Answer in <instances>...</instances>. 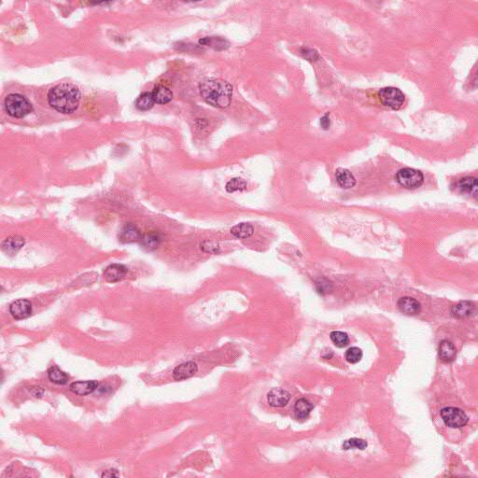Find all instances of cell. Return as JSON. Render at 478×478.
<instances>
[{
    "mask_svg": "<svg viewBox=\"0 0 478 478\" xmlns=\"http://www.w3.org/2000/svg\"><path fill=\"white\" fill-rule=\"evenodd\" d=\"M199 91L206 104L224 108L231 104L233 96V86L221 79L206 78L199 84Z\"/></svg>",
    "mask_w": 478,
    "mask_h": 478,
    "instance_id": "cell-1",
    "label": "cell"
},
{
    "mask_svg": "<svg viewBox=\"0 0 478 478\" xmlns=\"http://www.w3.org/2000/svg\"><path fill=\"white\" fill-rule=\"evenodd\" d=\"M48 101L55 110L61 113H72L80 105L81 92L74 84H58L48 93Z\"/></svg>",
    "mask_w": 478,
    "mask_h": 478,
    "instance_id": "cell-2",
    "label": "cell"
},
{
    "mask_svg": "<svg viewBox=\"0 0 478 478\" xmlns=\"http://www.w3.org/2000/svg\"><path fill=\"white\" fill-rule=\"evenodd\" d=\"M5 108L8 115L14 118H23L33 110L29 100L19 94L8 95L5 99Z\"/></svg>",
    "mask_w": 478,
    "mask_h": 478,
    "instance_id": "cell-3",
    "label": "cell"
},
{
    "mask_svg": "<svg viewBox=\"0 0 478 478\" xmlns=\"http://www.w3.org/2000/svg\"><path fill=\"white\" fill-rule=\"evenodd\" d=\"M397 183L406 189H417L424 183L422 172L414 168H402L395 177Z\"/></svg>",
    "mask_w": 478,
    "mask_h": 478,
    "instance_id": "cell-4",
    "label": "cell"
},
{
    "mask_svg": "<svg viewBox=\"0 0 478 478\" xmlns=\"http://www.w3.org/2000/svg\"><path fill=\"white\" fill-rule=\"evenodd\" d=\"M379 97L384 106L398 110L404 102V95L401 90L395 87H385L379 92Z\"/></svg>",
    "mask_w": 478,
    "mask_h": 478,
    "instance_id": "cell-5",
    "label": "cell"
},
{
    "mask_svg": "<svg viewBox=\"0 0 478 478\" xmlns=\"http://www.w3.org/2000/svg\"><path fill=\"white\" fill-rule=\"evenodd\" d=\"M440 416L445 424L450 428H462L469 421L467 415L457 407H445L440 411Z\"/></svg>",
    "mask_w": 478,
    "mask_h": 478,
    "instance_id": "cell-6",
    "label": "cell"
},
{
    "mask_svg": "<svg viewBox=\"0 0 478 478\" xmlns=\"http://www.w3.org/2000/svg\"><path fill=\"white\" fill-rule=\"evenodd\" d=\"M9 312L15 319H27L32 314V304L28 300L19 299L10 304Z\"/></svg>",
    "mask_w": 478,
    "mask_h": 478,
    "instance_id": "cell-7",
    "label": "cell"
},
{
    "mask_svg": "<svg viewBox=\"0 0 478 478\" xmlns=\"http://www.w3.org/2000/svg\"><path fill=\"white\" fill-rule=\"evenodd\" d=\"M290 399V394L283 388H273L267 394V400L273 407H283Z\"/></svg>",
    "mask_w": 478,
    "mask_h": 478,
    "instance_id": "cell-8",
    "label": "cell"
},
{
    "mask_svg": "<svg viewBox=\"0 0 478 478\" xmlns=\"http://www.w3.org/2000/svg\"><path fill=\"white\" fill-rule=\"evenodd\" d=\"M397 304L400 311L407 316H416L421 311V305L413 297H402Z\"/></svg>",
    "mask_w": 478,
    "mask_h": 478,
    "instance_id": "cell-9",
    "label": "cell"
},
{
    "mask_svg": "<svg viewBox=\"0 0 478 478\" xmlns=\"http://www.w3.org/2000/svg\"><path fill=\"white\" fill-rule=\"evenodd\" d=\"M127 273H128L127 267L119 264H114L106 267L104 271V277L107 282L115 283V282L122 281V279L125 278Z\"/></svg>",
    "mask_w": 478,
    "mask_h": 478,
    "instance_id": "cell-10",
    "label": "cell"
},
{
    "mask_svg": "<svg viewBox=\"0 0 478 478\" xmlns=\"http://www.w3.org/2000/svg\"><path fill=\"white\" fill-rule=\"evenodd\" d=\"M197 365L193 362H187L183 365L177 366L173 371V378L175 380H182L190 379L197 372Z\"/></svg>",
    "mask_w": 478,
    "mask_h": 478,
    "instance_id": "cell-11",
    "label": "cell"
},
{
    "mask_svg": "<svg viewBox=\"0 0 478 478\" xmlns=\"http://www.w3.org/2000/svg\"><path fill=\"white\" fill-rule=\"evenodd\" d=\"M99 383L96 380H86V381H76L70 384L69 388L72 392L78 395H88L94 392L97 387Z\"/></svg>",
    "mask_w": 478,
    "mask_h": 478,
    "instance_id": "cell-12",
    "label": "cell"
},
{
    "mask_svg": "<svg viewBox=\"0 0 478 478\" xmlns=\"http://www.w3.org/2000/svg\"><path fill=\"white\" fill-rule=\"evenodd\" d=\"M336 183L343 189H350L356 184V180L353 174L345 168H338L335 171Z\"/></svg>",
    "mask_w": 478,
    "mask_h": 478,
    "instance_id": "cell-13",
    "label": "cell"
},
{
    "mask_svg": "<svg viewBox=\"0 0 478 478\" xmlns=\"http://www.w3.org/2000/svg\"><path fill=\"white\" fill-rule=\"evenodd\" d=\"M476 310V305L470 301H463L452 307V314L458 319L471 317Z\"/></svg>",
    "mask_w": 478,
    "mask_h": 478,
    "instance_id": "cell-14",
    "label": "cell"
},
{
    "mask_svg": "<svg viewBox=\"0 0 478 478\" xmlns=\"http://www.w3.org/2000/svg\"><path fill=\"white\" fill-rule=\"evenodd\" d=\"M457 350L454 345L448 340H443L439 345V357L443 363H452L455 360Z\"/></svg>",
    "mask_w": 478,
    "mask_h": 478,
    "instance_id": "cell-15",
    "label": "cell"
},
{
    "mask_svg": "<svg viewBox=\"0 0 478 478\" xmlns=\"http://www.w3.org/2000/svg\"><path fill=\"white\" fill-rule=\"evenodd\" d=\"M24 245V239L20 236H11L2 242V250L7 254L14 255Z\"/></svg>",
    "mask_w": 478,
    "mask_h": 478,
    "instance_id": "cell-16",
    "label": "cell"
},
{
    "mask_svg": "<svg viewBox=\"0 0 478 478\" xmlns=\"http://www.w3.org/2000/svg\"><path fill=\"white\" fill-rule=\"evenodd\" d=\"M141 238H142L141 233L133 224H127L126 226H124L120 235V239L123 243L138 242L141 240Z\"/></svg>",
    "mask_w": 478,
    "mask_h": 478,
    "instance_id": "cell-17",
    "label": "cell"
},
{
    "mask_svg": "<svg viewBox=\"0 0 478 478\" xmlns=\"http://www.w3.org/2000/svg\"><path fill=\"white\" fill-rule=\"evenodd\" d=\"M152 95L154 102L160 105L167 104L173 98V94L171 90L163 85L155 87L152 92Z\"/></svg>",
    "mask_w": 478,
    "mask_h": 478,
    "instance_id": "cell-18",
    "label": "cell"
},
{
    "mask_svg": "<svg viewBox=\"0 0 478 478\" xmlns=\"http://www.w3.org/2000/svg\"><path fill=\"white\" fill-rule=\"evenodd\" d=\"M458 188L462 193L476 195L478 192V181L473 177L463 178L458 183Z\"/></svg>",
    "mask_w": 478,
    "mask_h": 478,
    "instance_id": "cell-19",
    "label": "cell"
},
{
    "mask_svg": "<svg viewBox=\"0 0 478 478\" xmlns=\"http://www.w3.org/2000/svg\"><path fill=\"white\" fill-rule=\"evenodd\" d=\"M161 236L158 233L152 232L150 234L142 235V238L140 240V244L142 248L148 251H155L161 244Z\"/></svg>",
    "mask_w": 478,
    "mask_h": 478,
    "instance_id": "cell-20",
    "label": "cell"
},
{
    "mask_svg": "<svg viewBox=\"0 0 478 478\" xmlns=\"http://www.w3.org/2000/svg\"><path fill=\"white\" fill-rule=\"evenodd\" d=\"M253 233H254V228L252 227L251 224L247 222L238 223L231 229V234L239 239L249 238L253 235Z\"/></svg>",
    "mask_w": 478,
    "mask_h": 478,
    "instance_id": "cell-21",
    "label": "cell"
},
{
    "mask_svg": "<svg viewBox=\"0 0 478 478\" xmlns=\"http://www.w3.org/2000/svg\"><path fill=\"white\" fill-rule=\"evenodd\" d=\"M200 44L209 46L217 51H224L229 48V42L220 37H205L199 40Z\"/></svg>",
    "mask_w": 478,
    "mask_h": 478,
    "instance_id": "cell-22",
    "label": "cell"
},
{
    "mask_svg": "<svg viewBox=\"0 0 478 478\" xmlns=\"http://www.w3.org/2000/svg\"><path fill=\"white\" fill-rule=\"evenodd\" d=\"M313 407L314 406H313L311 402L307 401L306 399H304V398L299 399L295 402V405H294V412H295L296 417L298 418H301V419L306 418L311 413Z\"/></svg>",
    "mask_w": 478,
    "mask_h": 478,
    "instance_id": "cell-23",
    "label": "cell"
},
{
    "mask_svg": "<svg viewBox=\"0 0 478 478\" xmlns=\"http://www.w3.org/2000/svg\"><path fill=\"white\" fill-rule=\"evenodd\" d=\"M48 378L50 381L58 385H65L68 383L69 380L68 374L63 372L56 366H53L48 370Z\"/></svg>",
    "mask_w": 478,
    "mask_h": 478,
    "instance_id": "cell-24",
    "label": "cell"
},
{
    "mask_svg": "<svg viewBox=\"0 0 478 478\" xmlns=\"http://www.w3.org/2000/svg\"><path fill=\"white\" fill-rule=\"evenodd\" d=\"M155 104L154 99L152 97V93H143L137 97L136 101V106L139 110H149Z\"/></svg>",
    "mask_w": 478,
    "mask_h": 478,
    "instance_id": "cell-25",
    "label": "cell"
},
{
    "mask_svg": "<svg viewBox=\"0 0 478 478\" xmlns=\"http://www.w3.org/2000/svg\"><path fill=\"white\" fill-rule=\"evenodd\" d=\"M330 338L337 348H344L349 344V335L340 331H334L330 334Z\"/></svg>",
    "mask_w": 478,
    "mask_h": 478,
    "instance_id": "cell-26",
    "label": "cell"
},
{
    "mask_svg": "<svg viewBox=\"0 0 478 478\" xmlns=\"http://www.w3.org/2000/svg\"><path fill=\"white\" fill-rule=\"evenodd\" d=\"M247 186H248V184L244 181L243 179L235 178V179H232L231 181L228 182L225 188H226L228 192H235V191H241L246 190Z\"/></svg>",
    "mask_w": 478,
    "mask_h": 478,
    "instance_id": "cell-27",
    "label": "cell"
},
{
    "mask_svg": "<svg viewBox=\"0 0 478 478\" xmlns=\"http://www.w3.org/2000/svg\"><path fill=\"white\" fill-rule=\"evenodd\" d=\"M368 444L366 441L361 438H351L349 440H346L343 444V449L349 450V449H361L364 450L367 448Z\"/></svg>",
    "mask_w": 478,
    "mask_h": 478,
    "instance_id": "cell-28",
    "label": "cell"
},
{
    "mask_svg": "<svg viewBox=\"0 0 478 478\" xmlns=\"http://www.w3.org/2000/svg\"><path fill=\"white\" fill-rule=\"evenodd\" d=\"M363 351L362 349L357 348V347H352L350 349H348L346 351V354H345V358L347 360V362L349 363V364H352V365H355L357 363H359L362 358H363Z\"/></svg>",
    "mask_w": 478,
    "mask_h": 478,
    "instance_id": "cell-29",
    "label": "cell"
},
{
    "mask_svg": "<svg viewBox=\"0 0 478 478\" xmlns=\"http://www.w3.org/2000/svg\"><path fill=\"white\" fill-rule=\"evenodd\" d=\"M201 250H203V251L207 252V253L216 254L220 251V247H219L218 244L215 243V242L205 241L204 243L201 244Z\"/></svg>",
    "mask_w": 478,
    "mask_h": 478,
    "instance_id": "cell-30",
    "label": "cell"
},
{
    "mask_svg": "<svg viewBox=\"0 0 478 478\" xmlns=\"http://www.w3.org/2000/svg\"><path fill=\"white\" fill-rule=\"evenodd\" d=\"M302 54L304 55V58H306L308 60H311V61H315L319 58V54L316 51H313V50L307 49V48L302 49Z\"/></svg>",
    "mask_w": 478,
    "mask_h": 478,
    "instance_id": "cell-31",
    "label": "cell"
},
{
    "mask_svg": "<svg viewBox=\"0 0 478 478\" xmlns=\"http://www.w3.org/2000/svg\"><path fill=\"white\" fill-rule=\"evenodd\" d=\"M331 284H329V282L327 281H321V283H318L317 284V287H318V289H319V292L323 293V292H328L330 289H331Z\"/></svg>",
    "mask_w": 478,
    "mask_h": 478,
    "instance_id": "cell-32",
    "label": "cell"
},
{
    "mask_svg": "<svg viewBox=\"0 0 478 478\" xmlns=\"http://www.w3.org/2000/svg\"><path fill=\"white\" fill-rule=\"evenodd\" d=\"M320 125L323 129H329L330 125H331V122H330V118H329V115L326 114L324 115L321 119H320Z\"/></svg>",
    "mask_w": 478,
    "mask_h": 478,
    "instance_id": "cell-33",
    "label": "cell"
},
{
    "mask_svg": "<svg viewBox=\"0 0 478 478\" xmlns=\"http://www.w3.org/2000/svg\"><path fill=\"white\" fill-rule=\"evenodd\" d=\"M29 390H30V392L33 394V396L36 397V398L41 397V396L43 395V393H44V390L42 389V387H31Z\"/></svg>",
    "mask_w": 478,
    "mask_h": 478,
    "instance_id": "cell-34",
    "label": "cell"
},
{
    "mask_svg": "<svg viewBox=\"0 0 478 478\" xmlns=\"http://www.w3.org/2000/svg\"><path fill=\"white\" fill-rule=\"evenodd\" d=\"M102 478H112V477H119V474L116 470H107L104 472L101 476Z\"/></svg>",
    "mask_w": 478,
    "mask_h": 478,
    "instance_id": "cell-35",
    "label": "cell"
}]
</instances>
